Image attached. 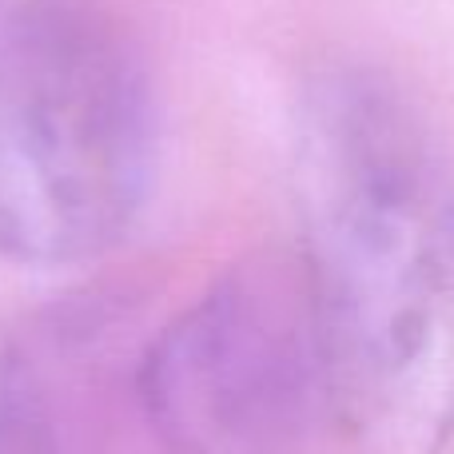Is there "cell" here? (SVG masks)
<instances>
[{"mask_svg":"<svg viewBox=\"0 0 454 454\" xmlns=\"http://www.w3.org/2000/svg\"><path fill=\"white\" fill-rule=\"evenodd\" d=\"M52 347H0V454H88Z\"/></svg>","mask_w":454,"mask_h":454,"instance_id":"4","label":"cell"},{"mask_svg":"<svg viewBox=\"0 0 454 454\" xmlns=\"http://www.w3.org/2000/svg\"><path fill=\"white\" fill-rule=\"evenodd\" d=\"M136 403L168 454H299L331 383L303 263L259 259L160 327Z\"/></svg>","mask_w":454,"mask_h":454,"instance_id":"3","label":"cell"},{"mask_svg":"<svg viewBox=\"0 0 454 454\" xmlns=\"http://www.w3.org/2000/svg\"><path fill=\"white\" fill-rule=\"evenodd\" d=\"M295 200L331 415L371 454L454 439V176L407 96L331 68L299 96Z\"/></svg>","mask_w":454,"mask_h":454,"instance_id":"1","label":"cell"},{"mask_svg":"<svg viewBox=\"0 0 454 454\" xmlns=\"http://www.w3.org/2000/svg\"><path fill=\"white\" fill-rule=\"evenodd\" d=\"M156 104L132 40L88 0L0 16V259L72 267L136 223Z\"/></svg>","mask_w":454,"mask_h":454,"instance_id":"2","label":"cell"}]
</instances>
